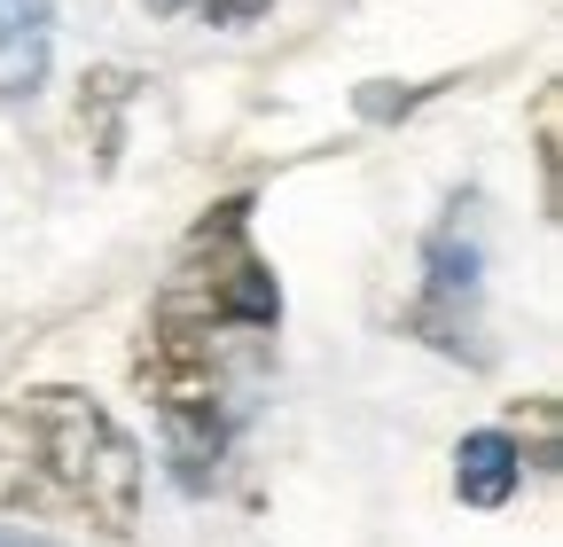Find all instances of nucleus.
Wrapping results in <instances>:
<instances>
[{"mask_svg": "<svg viewBox=\"0 0 563 547\" xmlns=\"http://www.w3.org/2000/svg\"><path fill=\"white\" fill-rule=\"evenodd\" d=\"M540 172H548V203H555V94H540Z\"/></svg>", "mask_w": 563, "mask_h": 547, "instance_id": "1a4fd4ad", "label": "nucleus"}, {"mask_svg": "<svg viewBox=\"0 0 563 547\" xmlns=\"http://www.w3.org/2000/svg\"><path fill=\"white\" fill-rule=\"evenodd\" d=\"M133 71H118V63H102V71H87V94H79V118H95V157L110 165L118 157V110L133 102Z\"/></svg>", "mask_w": 563, "mask_h": 547, "instance_id": "0eeeda50", "label": "nucleus"}, {"mask_svg": "<svg viewBox=\"0 0 563 547\" xmlns=\"http://www.w3.org/2000/svg\"><path fill=\"white\" fill-rule=\"evenodd\" d=\"M196 9H203V24H228L235 32V24H258L274 0H196Z\"/></svg>", "mask_w": 563, "mask_h": 547, "instance_id": "6e6552de", "label": "nucleus"}, {"mask_svg": "<svg viewBox=\"0 0 563 547\" xmlns=\"http://www.w3.org/2000/svg\"><path fill=\"white\" fill-rule=\"evenodd\" d=\"M477 274H485V250L462 220V203L431 227L422 243V298H415V336H431L439 353H462V360H485L477 345Z\"/></svg>", "mask_w": 563, "mask_h": 547, "instance_id": "20e7f679", "label": "nucleus"}, {"mask_svg": "<svg viewBox=\"0 0 563 547\" xmlns=\"http://www.w3.org/2000/svg\"><path fill=\"white\" fill-rule=\"evenodd\" d=\"M517 485H525V446L509 431H470L454 446V493L470 509H509Z\"/></svg>", "mask_w": 563, "mask_h": 547, "instance_id": "423d86ee", "label": "nucleus"}, {"mask_svg": "<svg viewBox=\"0 0 563 547\" xmlns=\"http://www.w3.org/2000/svg\"><path fill=\"white\" fill-rule=\"evenodd\" d=\"M0 547H55L47 532H24V524H0Z\"/></svg>", "mask_w": 563, "mask_h": 547, "instance_id": "9d476101", "label": "nucleus"}, {"mask_svg": "<svg viewBox=\"0 0 563 547\" xmlns=\"http://www.w3.org/2000/svg\"><path fill=\"white\" fill-rule=\"evenodd\" d=\"M150 9H157V16H173V9H188V0H150Z\"/></svg>", "mask_w": 563, "mask_h": 547, "instance_id": "9b49d317", "label": "nucleus"}, {"mask_svg": "<svg viewBox=\"0 0 563 547\" xmlns=\"http://www.w3.org/2000/svg\"><path fill=\"white\" fill-rule=\"evenodd\" d=\"M0 501L32 524H95L125 539L141 516V454L102 399L32 383L0 406Z\"/></svg>", "mask_w": 563, "mask_h": 547, "instance_id": "f257e3e1", "label": "nucleus"}, {"mask_svg": "<svg viewBox=\"0 0 563 547\" xmlns=\"http://www.w3.org/2000/svg\"><path fill=\"white\" fill-rule=\"evenodd\" d=\"M274 336H235V328H203L180 313L141 321V345H133V383L150 391L157 406V431H165V461L188 493L211 485L220 454L235 446V423L251 415V391L266 376Z\"/></svg>", "mask_w": 563, "mask_h": 547, "instance_id": "f03ea898", "label": "nucleus"}, {"mask_svg": "<svg viewBox=\"0 0 563 547\" xmlns=\"http://www.w3.org/2000/svg\"><path fill=\"white\" fill-rule=\"evenodd\" d=\"M55 55V0H0V102H32Z\"/></svg>", "mask_w": 563, "mask_h": 547, "instance_id": "39448f33", "label": "nucleus"}, {"mask_svg": "<svg viewBox=\"0 0 563 547\" xmlns=\"http://www.w3.org/2000/svg\"><path fill=\"white\" fill-rule=\"evenodd\" d=\"M157 313L203 321V328H235V336H274L282 328V282L251 243V196H228L180 235L165 282H157Z\"/></svg>", "mask_w": 563, "mask_h": 547, "instance_id": "7ed1b4c3", "label": "nucleus"}]
</instances>
